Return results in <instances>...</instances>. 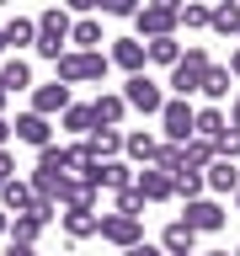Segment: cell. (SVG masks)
Returning <instances> with one entry per match:
<instances>
[{"label": "cell", "mask_w": 240, "mask_h": 256, "mask_svg": "<svg viewBox=\"0 0 240 256\" xmlns=\"http://www.w3.org/2000/svg\"><path fill=\"white\" fill-rule=\"evenodd\" d=\"M102 75H107V54L102 48H64L54 59V80H64V86H91Z\"/></svg>", "instance_id": "1"}, {"label": "cell", "mask_w": 240, "mask_h": 256, "mask_svg": "<svg viewBox=\"0 0 240 256\" xmlns=\"http://www.w3.org/2000/svg\"><path fill=\"white\" fill-rule=\"evenodd\" d=\"M32 22H38V38H32V54L54 64V59L64 54V48H70V11H64V6H48V11H38Z\"/></svg>", "instance_id": "2"}, {"label": "cell", "mask_w": 240, "mask_h": 256, "mask_svg": "<svg viewBox=\"0 0 240 256\" xmlns=\"http://www.w3.org/2000/svg\"><path fill=\"white\" fill-rule=\"evenodd\" d=\"M208 64H214V59H208V48L192 43L187 54L171 64V91H176V96H198V86H203V75H208Z\"/></svg>", "instance_id": "3"}, {"label": "cell", "mask_w": 240, "mask_h": 256, "mask_svg": "<svg viewBox=\"0 0 240 256\" xmlns=\"http://www.w3.org/2000/svg\"><path fill=\"white\" fill-rule=\"evenodd\" d=\"M155 118H160V134H166L171 144H187L192 139V102H187V96H166Z\"/></svg>", "instance_id": "4"}, {"label": "cell", "mask_w": 240, "mask_h": 256, "mask_svg": "<svg viewBox=\"0 0 240 256\" xmlns=\"http://www.w3.org/2000/svg\"><path fill=\"white\" fill-rule=\"evenodd\" d=\"M123 102H128V112H144V118H155L160 102H166V91H160L155 80L144 75V70H134V75H128V86H123Z\"/></svg>", "instance_id": "5"}, {"label": "cell", "mask_w": 240, "mask_h": 256, "mask_svg": "<svg viewBox=\"0 0 240 256\" xmlns=\"http://www.w3.org/2000/svg\"><path fill=\"white\" fill-rule=\"evenodd\" d=\"M96 235L107 240V246H118V251H123V246L144 240V219H139V214H118V208H112V214H102V230H96Z\"/></svg>", "instance_id": "6"}, {"label": "cell", "mask_w": 240, "mask_h": 256, "mask_svg": "<svg viewBox=\"0 0 240 256\" xmlns=\"http://www.w3.org/2000/svg\"><path fill=\"white\" fill-rule=\"evenodd\" d=\"M32 192L48 198V203H64V192H70V171H64L59 160H38V166H32Z\"/></svg>", "instance_id": "7"}, {"label": "cell", "mask_w": 240, "mask_h": 256, "mask_svg": "<svg viewBox=\"0 0 240 256\" xmlns=\"http://www.w3.org/2000/svg\"><path fill=\"white\" fill-rule=\"evenodd\" d=\"M182 224H192L198 235H219V230H224V208L214 203V198H187V208H182Z\"/></svg>", "instance_id": "8"}, {"label": "cell", "mask_w": 240, "mask_h": 256, "mask_svg": "<svg viewBox=\"0 0 240 256\" xmlns=\"http://www.w3.org/2000/svg\"><path fill=\"white\" fill-rule=\"evenodd\" d=\"M11 139H22V144H32V150H43L48 139H54V118H43V112H22V118H16L11 123Z\"/></svg>", "instance_id": "9"}, {"label": "cell", "mask_w": 240, "mask_h": 256, "mask_svg": "<svg viewBox=\"0 0 240 256\" xmlns=\"http://www.w3.org/2000/svg\"><path fill=\"white\" fill-rule=\"evenodd\" d=\"M203 187H208V192H219V198H230V192L240 187V160L214 155V160L203 166Z\"/></svg>", "instance_id": "10"}, {"label": "cell", "mask_w": 240, "mask_h": 256, "mask_svg": "<svg viewBox=\"0 0 240 256\" xmlns=\"http://www.w3.org/2000/svg\"><path fill=\"white\" fill-rule=\"evenodd\" d=\"M75 96H70V86L64 80H48V86H32V112H43V118H59L64 107H70Z\"/></svg>", "instance_id": "11"}, {"label": "cell", "mask_w": 240, "mask_h": 256, "mask_svg": "<svg viewBox=\"0 0 240 256\" xmlns=\"http://www.w3.org/2000/svg\"><path fill=\"white\" fill-rule=\"evenodd\" d=\"M134 187H139L144 203H171V171H160V166H144L134 176Z\"/></svg>", "instance_id": "12"}, {"label": "cell", "mask_w": 240, "mask_h": 256, "mask_svg": "<svg viewBox=\"0 0 240 256\" xmlns=\"http://www.w3.org/2000/svg\"><path fill=\"white\" fill-rule=\"evenodd\" d=\"M107 64H118L123 75H134V70H144V38H112V54H107Z\"/></svg>", "instance_id": "13"}, {"label": "cell", "mask_w": 240, "mask_h": 256, "mask_svg": "<svg viewBox=\"0 0 240 256\" xmlns=\"http://www.w3.org/2000/svg\"><path fill=\"white\" fill-rule=\"evenodd\" d=\"M134 27H139V38H160V32H176V11H160V6H150V0H144L139 11H134Z\"/></svg>", "instance_id": "14"}, {"label": "cell", "mask_w": 240, "mask_h": 256, "mask_svg": "<svg viewBox=\"0 0 240 256\" xmlns=\"http://www.w3.org/2000/svg\"><path fill=\"white\" fill-rule=\"evenodd\" d=\"M32 38H38V22L32 16H11V22H0V48L6 54H22V48H32Z\"/></svg>", "instance_id": "15"}, {"label": "cell", "mask_w": 240, "mask_h": 256, "mask_svg": "<svg viewBox=\"0 0 240 256\" xmlns=\"http://www.w3.org/2000/svg\"><path fill=\"white\" fill-rule=\"evenodd\" d=\"M59 224H64V235H70V240H91L96 230H102V214H96V208H64Z\"/></svg>", "instance_id": "16"}, {"label": "cell", "mask_w": 240, "mask_h": 256, "mask_svg": "<svg viewBox=\"0 0 240 256\" xmlns=\"http://www.w3.org/2000/svg\"><path fill=\"white\" fill-rule=\"evenodd\" d=\"M91 118H96V128H118L128 118V102H123V91H102L91 102Z\"/></svg>", "instance_id": "17"}, {"label": "cell", "mask_w": 240, "mask_h": 256, "mask_svg": "<svg viewBox=\"0 0 240 256\" xmlns=\"http://www.w3.org/2000/svg\"><path fill=\"white\" fill-rule=\"evenodd\" d=\"M224 128H230V118H224L219 102H208V107H192V134H198V139H219Z\"/></svg>", "instance_id": "18"}, {"label": "cell", "mask_w": 240, "mask_h": 256, "mask_svg": "<svg viewBox=\"0 0 240 256\" xmlns=\"http://www.w3.org/2000/svg\"><path fill=\"white\" fill-rule=\"evenodd\" d=\"M32 198H38V192H32V182H22V176H6V182H0V208H6V214H27Z\"/></svg>", "instance_id": "19"}, {"label": "cell", "mask_w": 240, "mask_h": 256, "mask_svg": "<svg viewBox=\"0 0 240 256\" xmlns=\"http://www.w3.org/2000/svg\"><path fill=\"white\" fill-rule=\"evenodd\" d=\"M208 32H214V38H235V32H240V0L208 6Z\"/></svg>", "instance_id": "20"}, {"label": "cell", "mask_w": 240, "mask_h": 256, "mask_svg": "<svg viewBox=\"0 0 240 256\" xmlns=\"http://www.w3.org/2000/svg\"><path fill=\"white\" fill-rule=\"evenodd\" d=\"M144 59H150V64H166V70H171V64L182 59V43H176V32H160V38H144Z\"/></svg>", "instance_id": "21"}, {"label": "cell", "mask_w": 240, "mask_h": 256, "mask_svg": "<svg viewBox=\"0 0 240 256\" xmlns=\"http://www.w3.org/2000/svg\"><path fill=\"white\" fill-rule=\"evenodd\" d=\"M123 150H128V160L150 166V160H155V150H160V139L150 134V128H128V134H123Z\"/></svg>", "instance_id": "22"}, {"label": "cell", "mask_w": 240, "mask_h": 256, "mask_svg": "<svg viewBox=\"0 0 240 256\" xmlns=\"http://www.w3.org/2000/svg\"><path fill=\"white\" fill-rule=\"evenodd\" d=\"M0 86H6V91H32V64L27 59H22V54H11V59H6V64H0Z\"/></svg>", "instance_id": "23"}, {"label": "cell", "mask_w": 240, "mask_h": 256, "mask_svg": "<svg viewBox=\"0 0 240 256\" xmlns=\"http://www.w3.org/2000/svg\"><path fill=\"white\" fill-rule=\"evenodd\" d=\"M86 150H91L96 160L123 155V128H91V134H86Z\"/></svg>", "instance_id": "24"}, {"label": "cell", "mask_w": 240, "mask_h": 256, "mask_svg": "<svg viewBox=\"0 0 240 256\" xmlns=\"http://www.w3.org/2000/svg\"><path fill=\"white\" fill-rule=\"evenodd\" d=\"M230 91H235V75H230L224 64H208V75H203V86H198V96H208V102H224Z\"/></svg>", "instance_id": "25"}, {"label": "cell", "mask_w": 240, "mask_h": 256, "mask_svg": "<svg viewBox=\"0 0 240 256\" xmlns=\"http://www.w3.org/2000/svg\"><path fill=\"white\" fill-rule=\"evenodd\" d=\"M203 171H198V166H182V171H171V198H182V203H187V198H203Z\"/></svg>", "instance_id": "26"}, {"label": "cell", "mask_w": 240, "mask_h": 256, "mask_svg": "<svg viewBox=\"0 0 240 256\" xmlns=\"http://www.w3.org/2000/svg\"><path fill=\"white\" fill-rule=\"evenodd\" d=\"M43 230H48V219L27 208V214H16V219H11V230H6V240H27V246H38V235H43Z\"/></svg>", "instance_id": "27"}, {"label": "cell", "mask_w": 240, "mask_h": 256, "mask_svg": "<svg viewBox=\"0 0 240 256\" xmlns=\"http://www.w3.org/2000/svg\"><path fill=\"white\" fill-rule=\"evenodd\" d=\"M107 38H102V22L96 16H80V22H70V48H102Z\"/></svg>", "instance_id": "28"}, {"label": "cell", "mask_w": 240, "mask_h": 256, "mask_svg": "<svg viewBox=\"0 0 240 256\" xmlns=\"http://www.w3.org/2000/svg\"><path fill=\"white\" fill-rule=\"evenodd\" d=\"M192 246H198V230H192V224H182V219L166 224V235H160V251H192Z\"/></svg>", "instance_id": "29"}, {"label": "cell", "mask_w": 240, "mask_h": 256, "mask_svg": "<svg viewBox=\"0 0 240 256\" xmlns=\"http://www.w3.org/2000/svg\"><path fill=\"white\" fill-rule=\"evenodd\" d=\"M64 118V128H70V134H91L96 128V118H91V102H70V107L59 112Z\"/></svg>", "instance_id": "30"}, {"label": "cell", "mask_w": 240, "mask_h": 256, "mask_svg": "<svg viewBox=\"0 0 240 256\" xmlns=\"http://www.w3.org/2000/svg\"><path fill=\"white\" fill-rule=\"evenodd\" d=\"M96 192H102V187H91L86 176H70V192H64V208H96Z\"/></svg>", "instance_id": "31"}, {"label": "cell", "mask_w": 240, "mask_h": 256, "mask_svg": "<svg viewBox=\"0 0 240 256\" xmlns=\"http://www.w3.org/2000/svg\"><path fill=\"white\" fill-rule=\"evenodd\" d=\"M176 27L203 32V27H208V6H203V0H182V11H176Z\"/></svg>", "instance_id": "32"}, {"label": "cell", "mask_w": 240, "mask_h": 256, "mask_svg": "<svg viewBox=\"0 0 240 256\" xmlns=\"http://www.w3.org/2000/svg\"><path fill=\"white\" fill-rule=\"evenodd\" d=\"M182 160H187V166H198V171H203L208 160H214V139H198V134H192V139L182 144Z\"/></svg>", "instance_id": "33"}, {"label": "cell", "mask_w": 240, "mask_h": 256, "mask_svg": "<svg viewBox=\"0 0 240 256\" xmlns=\"http://www.w3.org/2000/svg\"><path fill=\"white\" fill-rule=\"evenodd\" d=\"M150 166H160V171H182L187 160H182V144H171V139H160V150H155V160Z\"/></svg>", "instance_id": "34"}, {"label": "cell", "mask_w": 240, "mask_h": 256, "mask_svg": "<svg viewBox=\"0 0 240 256\" xmlns=\"http://www.w3.org/2000/svg\"><path fill=\"white\" fill-rule=\"evenodd\" d=\"M214 155H224V160H240V128H224L219 139H214Z\"/></svg>", "instance_id": "35"}, {"label": "cell", "mask_w": 240, "mask_h": 256, "mask_svg": "<svg viewBox=\"0 0 240 256\" xmlns=\"http://www.w3.org/2000/svg\"><path fill=\"white\" fill-rule=\"evenodd\" d=\"M118 214H139V219H144V198H139V187H118Z\"/></svg>", "instance_id": "36"}, {"label": "cell", "mask_w": 240, "mask_h": 256, "mask_svg": "<svg viewBox=\"0 0 240 256\" xmlns=\"http://www.w3.org/2000/svg\"><path fill=\"white\" fill-rule=\"evenodd\" d=\"M96 11H102V16H134L139 0H96Z\"/></svg>", "instance_id": "37"}, {"label": "cell", "mask_w": 240, "mask_h": 256, "mask_svg": "<svg viewBox=\"0 0 240 256\" xmlns=\"http://www.w3.org/2000/svg\"><path fill=\"white\" fill-rule=\"evenodd\" d=\"M123 256H166V251L150 246V240H134V246H123Z\"/></svg>", "instance_id": "38"}, {"label": "cell", "mask_w": 240, "mask_h": 256, "mask_svg": "<svg viewBox=\"0 0 240 256\" xmlns=\"http://www.w3.org/2000/svg\"><path fill=\"white\" fill-rule=\"evenodd\" d=\"M6 176H16V155H11V144H0V182Z\"/></svg>", "instance_id": "39"}, {"label": "cell", "mask_w": 240, "mask_h": 256, "mask_svg": "<svg viewBox=\"0 0 240 256\" xmlns=\"http://www.w3.org/2000/svg\"><path fill=\"white\" fill-rule=\"evenodd\" d=\"M6 256H38V246H27V240H11V246H6Z\"/></svg>", "instance_id": "40"}, {"label": "cell", "mask_w": 240, "mask_h": 256, "mask_svg": "<svg viewBox=\"0 0 240 256\" xmlns=\"http://www.w3.org/2000/svg\"><path fill=\"white\" fill-rule=\"evenodd\" d=\"M224 118H230V128H240V91H235V102H230V112H224Z\"/></svg>", "instance_id": "41"}, {"label": "cell", "mask_w": 240, "mask_h": 256, "mask_svg": "<svg viewBox=\"0 0 240 256\" xmlns=\"http://www.w3.org/2000/svg\"><path fill=\"white\" fill-rule=\"evenodd\" d=\"M64 11H96V0H64Z\"/></svg>", "instance_id": "42"}, {"label": "cell", "mask_w": 240, "mask_h": 256, "mask_svg": "<svg viewBox=\"0 0 240 256\" xmlns=\"http://www.w3.org/2000/svg\"><path fill=\"white\" fill-rule=\"evenodd\" d=\"M224 70H230V75L240 80V48H235V54H230V64H224Z\"/></svg>", "instance_id": "43"}, {"label": "cell", "mask_w": 240, "mask_h": 256, "mask_svg": "<svg viewBox=\"0 0 240 256\" xmlns=\"http://www.w3.org/2000/svg\"><path fill=\"white\" fill-rule=\"evenodd\" d=\"M150 6H160V11H182V0H150Z\"/></svg>", "instance_id": "44"}, {"label": "cell", "mask_w": 240, "mask_h": 256, "mask_svg": "<svg viewBox=\"0 0 240 256\" xmlns=\"http://www.w3.org/2000/svg\"><path fill=\"white\" fill-rule=\"evenodd\" d=\"M0 144H11V123H6V112H0Z\"/></svg>", "instance_id": "45"}, {"label": "cell", "mask_w": 240, "mask_h": 256, "mask_svg": "<svg viewBox=\"0 0 240 256\" xmlns=\"http://www.w3.org/2000/svg\"><path fill=\"white\" fill-rule=\"evenodd\" d=\"M6 230H11V214H6V208H0V240H6Z\"/></svg>", "instance_id": "46"}, {"label": "cell", "mask_w": 240, "mask_h": 256, "mask_svg": "<svg viewBox=\"0 0 240 256\" xmlns=\"http://www.w3.org/2000/svg\"><path fill=\"white\" fill-rule=\"evenodd\" d=\"M6 96H11V91H6V86H0V112H6Z\"/></svg>", "instance_id": "47"}, {"label": "cell", "mask_w": 240, "mask_h": 256, "mask_svg": "<svg viewBox=\"0 0 240 256\" xmlns=\"http://www.w3.org/2000/svg\"><path fill=\"white\" fill-rule=\"evenodd\" d=\"M166 256H198V251H166Z\"/></svg>", "instance_id": "48"}, {"label": "cell", "mask_w": 240, "mask_h": 256, "mask_svg": "<svg viewBox=\"0 0 240 256\" xmlns=\"http://www.w3.org/2000/svg\"><path fill=\"white\" fill-rule=\"evenodd\" d=\"M208 256H230V251H208Z\"/></svg>", "instance_id": "49"}, {"label": "cell", "mask_w": 240, "mask_h": 256, "mask_svg": "<svg viewBox=\"0 0 240 256\" xmlns=\"http://www.w3.org/2000/svg\"><path fill=\"white\" fill-rule=\"evenodd\" d=\"M235 208H240V187H235Z\"/></svg>", "instance_id": "50"}, {"label": "cell", "mask_w": 240, "mask_h": 256, "mask_svg": "<svg viewBox=\"0 0 240 256\" xmlns=\"http://www.w3.org/2000/svg\"><path fill=\"white\" fill-rule=\"evenodd\" d=\"M235 256H240V246H235Z\"/></svg>", "instance_id": "51"}, {"label": "cell", "mask_w": 240, "mask_h": 256, "mask_svg": "<svg viewBox=\"0 0 240 256\" xmlns=\"http://www.w3.org/2000/svg\"><path fill=\"white\" fill-rule=\"evenodd\" d=\"M0 54H6V48H0Z\"/></svg>", "instance_id": "52"}, {"label": "cell", "mask_w": 240, "mask_h": 256, "mask_svg": "<svg viewBox=\"0 0 240 256\" xmlns=\"http://www.w3.org/2000/svg\"><path fill=\"white\" fill-rule=\"evenodd\" d=\"M235 38H240V32H235Z\"/></svg>", "instance_id": "53"}]
</instances>
